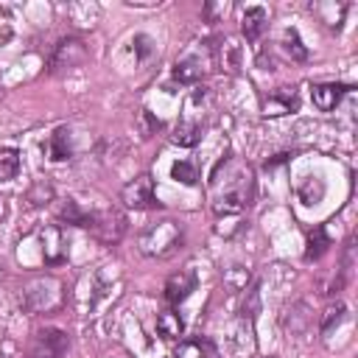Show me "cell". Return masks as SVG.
Masks as SVG:
<instances>
[{
  "label": "cell",
  "mask_w": 358,
  "mask_h": 358,
  "mask_svg": "<svg viewBox=\"0 0 358 358\" xmlns=\"http://www.w3.org/2000/svg\"><path fill=\"white\" fill-rule=\"evenodd\" d=\"M87 62V48L81 39H62L53 50V59H50V70L59 73V70H70V67H78Z\"/></svg>",
  "instance_id": "cell-8"
},
{
  "label": "cell",
  "mask_w": 358,
  "mask_h": 358,
  "mask_svg": "<svg viewBox=\"0 0 358 358\" xmlns=\"http://www.w3.org/2000/svg\"><path fill=\"white\" fill-rule=\"evenodd\" d=\"M266 28H268V14H266V8H260V6L246 8V14H243V20H241L243 36H246L249 42H255V39H260V34H263Z\"/></svg>",
  "instance_id": "cell-13"
},
{
  "label": "cell",
  "mask_w": 358,
  "mask_h": 358,
  "mask_svg": "<svg viewBox=\"0 0 358 358\" xmlns=\"http://www.w3.org/2000/svg\"><path fill=\"white\" fill-rule=\"evenodd\" d=\"M347 90H350L347 84H316L310 90V98H313V103H316L319 112H330V109L338 106V101L344 98Z\"/></svg>",
  "instance_id": "cell-12"
},
{
  "label": "cell",
  "mask_w": 358,
  "mask_h": 358,
  "mask_svg": "<svg viewBox=\"0 0 358 358\" xmlns=\"http://www.w3.org/2000/svg\"><path fill=\"white\" fill-rule=\"evenodd\" d=\"M182 243H185V229H182V224L173 221V218H159V221L148 224V227L140 232V238H137L140 252H143L145 257H159V260L176 255V252L182 249Z\"/></svg>",
  "instance_id": "cell-2"
},
{
  "label": "cell",
  "mask_w": 358,
  "mask_h": 358,
  "mask_svg": "<svg viewBox=\"0 0 358 358\" xmlns=\"http://www.w3.org/2000/svg\"><path fill=\"white\" fill-rule=\"evenodd\" d=\"M201 140V123H196V120H179L176 123V129H173V134H171V143H176V145H182V148H190V145H196Z\"/></svg>",
  "instance_id": "cell-15"
},
{
  "label": "cell",
  "mask_w": 358,
  "mask_h": 358,
  "mask_svg": "<svg viewBox=\"0 0 358 358\" xmlns=\"http://www.w3.org/2000/svg\"><path fill=\"white\" fill-rule=\"evenodd\" d=\"M59 215L67 218V224H78V227H90V221H92V213H84L73 199H67V201L62 204Z\"/></svg>",
  "instance_id": "cell-20"
},
{
  "label": "cell",
  "mask_w": 358,
  "mask_h": 358,
  "mask_svg": "<svg viewBox=\"0 0 358 358\" xmlns=\"http://www.w3.org/2000/svg\"><path fill=\"white\" fill-rule=\"evenodd\" d=\"M48 151H50V159H53V162H62V159L70 157V140H67V129H64V126L50 134Z\"/></svg>",
  "instance_id": "cell-17"
},
{
  "label": "cell",
  "mask_w": 358,
  "mask_h": 358,
  "mask_svg": "<svg viewBox=\"0 0 358 358\" xmlns=\"http://www.w3.org/2000/svg\"><path fill=\"white\" fill-rule=\"evenodd\" d=\"M207 70H210V56L201 53V50H187L182 59H176V64H173V78H176L179 84H193V81H199Z\"/></svg>",
  "instance_id": "cell-6"
},
{
  "label": "cell",
  "mask_w": 358,
  "mask_h": 358,
  "mask_svg": "<svg viewBox=\"0 0 358 358\" xmlns=\"http://www.w3.org/2000/svg\"><path fill=\"white\" fill-rule=\"evenodd\" d=\"M182 330H185V322H182V316H179L173 308H168V310H162V313L157 316V333H159L162 338H179Z\"/></svg>",
  "instance_id": "cell-16"
},
{
  "label": "cell",
  "mask_w": 358,
  "mask_h": 358,
  "mask_svg": "<svg viewBox=\"0 0 358 358\" xmlns=\"http://www.w3.org/2000/svg\"><path fill=\"white\" fill-rule=\"evenodd\" d=\"M218 168L227 173L224 162H218ZM252 196H255V176H252V168L238 162V173H227L224 179V190H215V213L218 215H235L241 210H246L252 204Z\"/></svg>",
  "instance_id": "cell-1"
},
{
  "label": "cell",
  "mask_w": 358,
  "mask_h": 358,
  "mask_svg": "<svg viewBox=\"0 0 358 358\" xmlns=\"http://www.w3.org/2000/svg\"><path fill=\"white\" fill-rule=\"evenodd\" d=\"M20 173V151L17 148H0V182H8Z\"/></svg>",
  "instance_id": "cell-18"
},
{
  "label": "cell",
  "mask_w": 358,
  "mask_h": 358,
  "mask_svg": "<svg viewBox=\"0 0 358 358\" xmlns=\"http://www.w3.org/2000/svg\"><path fill=\"white\" fill-rule=\"evenodd\" d=\"M140 123H143V129H140V137H151V134L159 129V120H154L148 109H143V112H140Z\"/></svg>",
  "instance_id": "cell-26"
},
{
  "label": "cell",
  "mask_w": 358,
  "mask_h": 358,
  "mask_svg": "<svg viewBox=\"0 0 358 358\" xmlns=\"http://www.w3.org/2000/svg\"><path fill=\"white\" fill-rule=\"evenodd\" d=\"M327 246H330V241H327L324 229L319 227V229H313V232H310V238H308V252H305V257H308V260H313V257H319Z\"/></svg>",
  "instance_id": "cell-22"
},
{
  "label": "cell",
  "mask_w": 358,
  "mask_h": 358,
  "mask_svg": "<svg viewBox=\"0 0 358 358\" xmlns=\"http://www.w3.org/2000/svg\"><path fill=\"white\" fill-rule=\"evenodd\" d=\"M42 257L48 266H62L67 260V235L62 232V227L50 224L42 229Z\"/></svg>",
  "instance_id": "cell-9"
},
{
  "label": "cell",
  "mask_w": 358,
  "mask_h": 358,
  "mask_svg": "<svg viewBox=\"0 0 358 358\" xmlns=\"http://www.w3.org/2000/svg\"><path fill=\"white\" fill-rule=\"evenodd\" d=\"M227 282H229L232 288H246V282H249V271H246L243 266H232V268L227 271Z\"/></svg>",
  "instance_id": "cell-25"
},
{
  "label": "cell",
  "mask_w": 358,
  "mask_h": 358,
  "mask_svg": "<svg viewBox=\"0 0 358 358\" xmlns=\"http://www.w3.org/2000/svg\"><path fill=\"white\" fill-rule=\"evenodd\" d=\"M344 319V305L341 302H336V305H330L327 310H324V316H322V333L327 336L333 327H338V322Z\"/></svg>",
  "instance_id": "cell-23"
},
{
  "label": "cell",
  "mask_w": 358,
  "mask_h": 358,
  "mask_svg": "<svg viewBox=\"0 0 358 358\" xmlns=\"http://www.w3.org/2000/svg\"><path fill=\"white\" fill-rule=\"evenodd\" d=\"M171 176H173L176 182H182V185H196V179H199V173H196L193 162H187V159H179V162H173V168H171Z\"/></svg>",
  "instance_id": "cell-21"
},
{
  "label": "cell",
  "mask_w": 358,
  "mask_h": 358,
  "mask_svg": "<svg viewBox=\"0 0 358 358\" xmlns=\"http://www.w3.org/2000/svg\"><path fill=\"white\" fill-rule=\"evenodd\" d=\"M193 291H196V271H193V268H179V271L171 274L168 282H165V302H168V305H179V302H185Z\"/></svg>",
  "instance_id": "cell-10"
},
{
  "label": "cell",
  "mask_w": 358,
  "mask_h": 358,
  "mask_svg": "<svg viewBox=\"0 0 358 358\" xmlns=\"http://www.w3.org/2000/svg\"><path fill=\"white\" fill-rule=\"evenodd\" d=\"M3 213H6V199H0V218H3Z\"/></svg>",
  "instance_id": "cell-27"
},
{
  "label": "cell",
  "mask_w": 358,
  "mask_h": 358,
  "mask_svg": "<svg viewBox=\"0 0 358 358\" xmlns=\"http://www.w3.org/2000/svg\"><path fill=\"white\" fill-rule=\"evenodd\" d=\"M62 282L53 277H36L22 288V305L34 313H48L62 305Z\"/></svg>",
  "instance_id": "cell-3"
},
{
  "label": "cell",
  "mask_w": 358,
  "mask_h": 358,
  "mask_svg": "<svg viewBox=\"0 0 358 358\" xmlns=\"http://www.w3.org/2000/svg\"><path fill=\"white\" fill-rule=\"evenodd\" d=\"M50 199H53V187H50L48 182L34 185V187H31V193H28V201H31V204H48Z\"/></svg>",
  "instance_id": "cell-24"
},
{
  "label": "cell",
  "mask_w": 358,
  "mask_h": 358,
  "mask_svg": "<svg viewBox=\"0 0 358 358\" xmlns=\"http://www.w3.org/2000/svg\"><path fill=\"white\" fill-rule=\"evenodd\" d=\"M90 229L103 241V243H117L120 235L126 232V218L117 210H103V213H92Z\"/></svg>",
  "instance_id": "cell-7"
},
{
  "label": "cell",
  "mask_w": 358,
  "mask_h": 358,
  "mask_svg": "<svg viewBox=\"0 0 358 358\" xmlns=\"http://www.w3.org/2000/svg\"><path fill=\"white\" fill-rule=\"evenodd\" d=\"M282 50H285L294 62H305V59H308V50L302 48L299 34H296L294 28H285V31H282Z\"/></svg>",
  "instance_id": "cell-19"
},
{
  "label": "cell",
  "mask_w": 358,
  "mask_h": 358,
  "mask_svg": "<svg viewBox=\"0 0 358 358\" xmlns=\"http://www.w3.org/2000/svg\"><path fill=\"white\" fill-rule=\"evenodd\" d=\"M70 350V336L59 327H42L34 333L31 358H64Z\"/></svg>",
  "instance_id": "cell-4"
},
{
  "label": "cell",
  "mask_w": 358,
  "mask_h": 358,
  "mask_svg": "<svg viewBox=\"0 0 358 358\" xmlns=\"http://www.w3.org/2000/svg\"><path fill=\"white\" fill-rule=\"evenodd\" d=\"M296 103H299L296 95H294L291 90H285V87H280V90H274V92H268V95L263 98V115H266V117H280V115L294 112Z\"/></svg>",
  "instance_id": "cell-11"
},
{
  "label": "cell",
  "mask_w": 358,
  "mask_h": 358,
  "mask_svg": "<svg viewBox=\"0 0 358 358\" xmlns=\"http://www.w3.org/2000/svg\"><path fill=\"white\" fill-rule=\"evenodd\" d=\"M120 201H123L126 207H131V210L157 207V193H154V179H151V173H140L137 179H131L129 185H123Z\"/></svg>",
  "instance_id": "cell-5"
},
{
  "label": "cell",
  "mask_w": 358,
  "mask_h": 358,
  "mask_svg": "<svg viewBox=\"0 0 358 358\" xmlns=\"http://www.w3.org/2000/svg\"><path fill=\"white\" fill-rule=\"evenodd\" d=\"M173 358H218V350L207 338H185L176 347Z\"/></svg>",
  "instance_id": "cell-14"
}]
</instances>
